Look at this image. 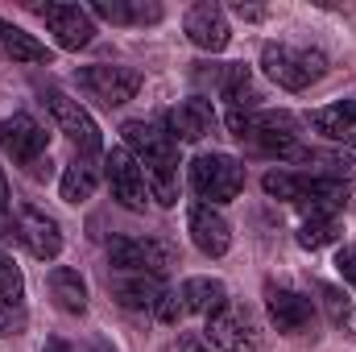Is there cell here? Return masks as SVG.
<instances>
[{"instance_id":"9a60e30c","label":"cell","mask_w":356,"mask_h":352,"mask_svg":"<svg viewBox=\"0 0 356 352\" xmlns=\"http://www.w3.org/2000/svg\"><path fill=\"white\" fill-rule=\"evenodd\" d=\"M186 228H191L195 249L207 253V257H224L228 245H232V228H228V220H224L211 203H191V211H186Z\"/></svg>"},{"instance_id":"484cf974","label":"cell","mask_w":356,"mask_h":352,"mask_svg":"<svg viewBox=\"0 0 356 352\" xmlns=\"http://www.w3.org/2000/svg\"><path fill=\"white\" fill-rule=\"evenodd\" d=\"M21 298H25V278L0 253V307H21Z\"/></svg>"},{"instance_id":"f546056e","label":"cell","mask_w":356,"mask_h":352,"mask_svg":"<svg viewBox=\"0 0 356 352\" xmlns=\"http://www.w3.org/2000/svg\"><path fill=\"white\" fill-rule=\"evenodd\" d=\"M25 328V307H0V336H17Z\"/></svg>"},{"instance_id":"ac0fdd59","label":"cell","mask_w":356,"mask_h":352,"mask_svg":"<svg viewBox=\"0 0 356 352\" xmlns=\"http://www.w3.org/2000/svg\"><path fill=\"white\" fill-rule=\"evenodd\" d=\"M162 278H149V273H112V294L120 307L129 311H154L158 298H162Z\"/></svg>"},{"instance_id":"1f68e13d","label":"cell","mask_w":356,"mask_h":352,"mask_svg":"<svg viewBox=\"0 0 356 352\" xmlns=\"http://www.w3.org/2000/svg\"><path fill=\"white\" fill-rule=\"evenodd\" d=\"M336 265H340V273L348 278L356 286V245H348V249H340V257H336Z\"/></svg>"},{"instance_id":"30bf717a","label":"cell","mask_w":356,"mask_h":352,"mask_svg":"<svg viewBox=\"0 0 356 352\" xmlns=\"http://www.w3.org/2000/svg\"><path fill=\"white\" fill-rule=\"evenodd\" d=\"M75 83L88 91L91 99H99V104H108V108H120V104H129L137 88H141V75L133 71V67H112V63H95V67H83L79 75H75Z\"/></svg>"},{"instance_id":"83f0119b","label":"cell","mask_w":356,"mask_h":352,"mask_svg":"<svg viewBox=\"0 0 356 352\" xmlns=\"http://www.w3.org/2000/svg\"><path fill=\"white\" fill-rule=\"evenodd\" d=\"M327 241H336V220H302V232H298L302 249H323Z\"/></svg>"},{"instance_id":"4316f807","label":"cell","mask_w":356,"mask_h":352,"mask_svg":"<svg viewBox=\"0 0 356 352\" xmlns=\"http://www.w3.org/2000/svg\"><path fill=\"white\" fill-rule=\"evenodd\" d=\"M319 294H323V307H327V319L336 323V328H344L348 319H353V298L340 290V286H319Z\"/></svg>"},{"instance_id":"7c38bea8","label":"cell","mask_w":356,"mask_h":352,"mask_svg":"<svg viewBox=\"0 0 356 352\" xmlns=\"http://www.w3.org/2000/svg\"><path fill=\"white\" fill-rule=\"evenodd\" d=\"M266 307H269V319L282 336H307L315 328V303L290 286H266Z\"/></svg>"},{"instance_id":"8992f818","label":"cell","mask_w":356,"mask_h":352,"mask_svg":"<svg viewBox=\"0 0 356 352\" xmlns=\"http://www.w3.org/2000/svg\"><path fill=\"white\" fill-rule=\"evenodd\" d=\"M191 186L211 207L216 203H228V199H236L245 191V166L232 154H199L191 162Z\"/></svg>"},{"instance_id":"603a6c76","label":"cell","mask_w":356,"mask_h":352,"mask_svg":"<svg viewBox=\"0 0 356 352\" xmlns=\"http://www.w3.org/2000/svg\"><path fill=\"white\" fill-rule=\"evenodd\" d=\"M178 294H182V311H199V315H216L228 303V286L220 278H186Z\"/></svg>"},{"instance_id":"7a4b0ae2","label":"cell","mask_w":356,"mask_h":352,"mask_svg":"<svg viewBox=\"0 0 356 352\" xmlns=\"http://www.w3.org/2000/svg\"><path fill=\"white\" fill-rule=\"evenodd\" d=\"M228 129L241 145L282 158V162H307V145L298 141V120L290 112H232Z\"/></svg>"},{"instance_id":"6da1fadb","label":"cell","mask_w":356,"mask_h":352,"mask_svg":"<svg viewBox=\"0 0 356 352\" xmlns=\"http://www.w3.org/2000/svg\"><path fill=\"white\" fill-rule=\"evenodd\" d=\"M120 133H124V150L137 158L154 199L162 207H175L178 203V141L166 129L149 125V120H129Z\"/></svg>"},{"instance_id":"836d02e7","label":"cell","mask_w":356,"mask_h":352,"mask_svg":"<svg viewBox=\"0 0 356 352\" xmlns=\"http://www.w3.org/2000/svg\"><path fill=\"white\" fill-rule=\"evenodd\" d=\"M8 216V178H4V166H0V220Z\"/></svg>"},{"instance_id":"7402d4cb","label":"cell","mask_w":356,"mask_h":352,"mask_svg":"<svg viewBox=\"0 0 356 352\" xmlns=\"http://www.w3.org/2000/svg\"><path fill=\"white\" fill-rule=\"evenodd\" d=\"M50 298L58 303V311L83 315V311H88V282L79 278V269L54 265V269H50Z\"/></svg>"},{"instance_id":"3957f363","label":"cell","mask_w":356,"mask_h":352,"mask_svg":"<svg viewBox=\"0 0 356 352\" xmlns=\"http://www.w3.org/2000/svg\"><path fill=\"white\" fill-rule=\"evenodd\" d=\"M266 195L273 199H286L302 211V220H336V211L344 207L348 191L344 182L336 178H323V175H290V170H269L261 178Z\"/></svg>"},{"instance_id":"ffe728a7","label":"cell","mask_w":356,"mask_h":352,"mask_svg":"<svg viewBox=\"0 0 356 352\" xmlns=\"http://www.w3.org/2000/svg\"><path fill=\"white\" fill-rule=\"evenodd\" d=\"M216 88H220V95L232 104V112H253L257 99H261V91H257V83H253V75H249L245 63L220 67V71H216Z\"/></svg>"},{"instance_id":"ba28073f","label":"cell","mask_w":356,"mask_h":352,"mask_svg":"<svg viewBox=\"0 0 356 352\" xmlns=\"http://www.w3.org/2000/svg\"><path fill=\"white\" fill-rule=\"evenodd\" d=\"M108 262L116 273H149L166 278L175 265V249L166 241H137V237H116L108 245Z\"/></svg>"},{"instance_id":"5b68a950","label":"cell","mask_w":356,"mask_h":352,"mask_svg":"<svg viewBox=\"0 0 356 352\" xmlns=\"http://www.w3.org/2000/svg\"><path fill=\"white\" fill-rule=\"evenodd\" d=\"M0 150H4L17 166H25L33 178H50V158H46L50 133H46L33 116L17 112V116L0 120Z\"/></svg>"},{"instance_id":"9c48e42d","label":"cell","mask_w":356,"mask_h":352,"mask_svg":"<svg viewBox=\"0 0 356 352\" xmlns=\"http://www.w3.org/2000/svg\"><path fill=\"white\" fill-rule=\"evenodd\" d=\"M46 108H50V116H54L58 133H67V137H71V145L79 150V158H91V154H99V150H104V137H99L95 120L88 116V108H83L79 99H71L67 91H46Z\"/></svg>"},{"instance_id":"8fae6325","label":"cell","mask_w":356,"mask_h":352,"mask_svg":"<svg viewBox=\"0 0 356 352\" xmlns=\"http://www.w3.org/2000/svg\"><path fill=\"white\" fill-rule=\"evenodd\" d=\"M104 178H108L112 199H116L120 207H129V211H145L149 186H145V175H141L137 158H133L124 145H116V150L104 154Z\"/></svg>"},{"instance_id":"4dcf8cb0","label":"cell","mask_w":356,"mask_h":352,"mask_svg":"<svg viewBox=\"0 0 356 352\" xmlns=\"http://www.w3.org/2000/svg\"><path fill=\"white\" fill-rule=\"evenodd\" d=\"M178 352H211V340L199 332H178Z\"/></svg>"},{"instance_id":"5bb4252c","label":"cell","mask_w":356,"mask_h":352,"mask_svg":"<svg viewBox=\"0 0 356 352\" xmlns=\"http://www.w3.org/2000/svg\"><path fill=\"white\" fill-rule=\"evenodd\" d=\"M182 25H186V38H191L199 50H207V54H220V50L228 46V38H232V29H228V13H224L216 0H199V4H191Z\"/></svg>"},{"instance_id":"f1b7e54d","label":"cell","mask_w":356,"mask_h":352,"mask_svg":"<svg viewBox=\"0 0 356 352\" xmlns=\"http://www.w3.org/2000/svg\"><path fill=\"white\" fill-rule=\"evenodd\" d=\"M154 315H158L162 323H178V319H182V294H178V290H162Z\"/></svg>"},{"instance_id":"d6986e66","label":"cell","mask_w":356,"mask_h":352,"mask_svg":"<svg viewBox=\"0 0 356 352\" xmlns=\"http://www.w3.org/2000/svg\"><path fill=\"white\" fill-rule=\"evenodd\" d=\"M311 129L323 133V137L336 141V145L356 150V99H340V104H332V108H319V112L311 116Z\"/></svg>"},{"instance_id":"52a82bcc","label":"cell","mask_w":356,"mask_h":352,"mask_svg":"<svg viewBox=\"0 0 356 352\" xmlns=\"http://www.w3.org/2000/svg\"><path fill=\"white\" fill-rule=\"evenodd\" d=\"M207 340L224 352H261L266 349V332L257 323V315L241 303H224L216 315H207Z\"/></svg>"},{"instance_id":"d6a6232c","label":"cell","mask_w":356,"mask_h":352,"mask_svg":"<svg viewBox=\"0 0 356 352\" xmlns=\"http://www.w3.org/2000/svg\"><path fill=\"white\" fill-rule=\"evenodd\" d=\"M236 17H245V21H261V17H266V8H253V4H236Z\"/></svg>"},{"instance_id":"4fadbf2b","label":"cell","mask_w":356,"mask_h":352,"mask_svg":"<svg viewBox=\"0 0 356 352\" xmlns=\"http://www.w3.org/2000/svg\"><path fill=\"white\" fill-rule=\"evenodd\" d=\"M38 17L46 21V29L54 33V42L63 50H83L95 33L91 25V13L79 4H38Z\"/></svg>"},{"instance_id":"d4e9b609","label":"cell","mask_w":356,"mask_h":352,"mask_svg":"<svg viewBox=\"0 0 356 352\" xmlns=\"http://www.w3.org/2000/svg\"><path fill=\"white\" fill-rule=\"evenodd\" d=\"M95 186H99V170L91 166L88 158H75L67 166V175H63V199L67 203H88L95 195Z\"/></svg>"},{"instance_id":"e575fe53","label":"cell","mask_w":356,"mask_h":352,"mask_svg":"<svg viewBox=\"0 0 356 352\" xmlns=\"http://www.w3.org/2000/svg\"><path fill=\"white\" fill-rule=\"evenodd\" d=\"M42 352H71V344H63V340H46V349Z\"/></svg>"},{"instance_id":"277c9868","label":"cell","mask_w":356,"mask_h":352,"mask_svg":"<svg viewBox=\"0 0 356 352\" xmlns=\"http://www.w3.org/2000/svg\"><path fill=\"white\" fill-rule=\"evenodd\" d=\"M261 67L266 75L286 91H302L311 83H319L327 75V58L323 50L311 46H290V42H266L261 46Z\"/></svg>"},{"instance_id":"e0dca14e","label":"cell","mask_w":356,"mask_h":352,"mask_svg":"<svg viewBox=\"0 0 356 352\" xmlns=\"http://www.w3.org/2000/svg\"><path fill=\"white\" fill-rule=\"evenodd\" d=\"M211 129H216V108L203 95H191V99H182V104H175L166 112V133L175 141H186V145L191 141H203Z\"/></svg>"},{"instance_id":"cb8c5ba5","label":"cell","mask_w":356,"mask_h":352,"mask_svg":"<svg viewBox=\"0 0 356 352\" xmlns=\"http://www.w3.org/2000/svg\"><path fill=\"white\" fill-rule=\"evenodd\" d=\"M0 50L13 63H33V67H50V58H54L33 33H25L21 25H8V21H0Z\"/></svg>"},{"instance_id":"44dd1931","label":"cell","mask_w":356,"mask_h":352,"mask_svg":"<svg viewBox=\"0 0 356 352\" xmlns=\"http://www.w3.org/2000/svg\"><path fill=\"white\" fill-rule=\"evenodd\" d=\"M88 13L112 21V25H154V21H162L158 0H95Z\"/></svg>"},{"instance_id":"2e32d148","label":"cell","mask_w":356,"mask_h":352,"mask_svg":"<svg viewBox=\"0 0 356 352\" xmlns=\"http://www.w3.org/2000/svg\"><path fill=\"white\" fill-rule=\"evenodd\" d=\"M17 237H21V245H25L38 262H54V257L63 253V232H58V224H54L46 211H38V207H21V211H17Z\"/></svg>"}]
</instances>
